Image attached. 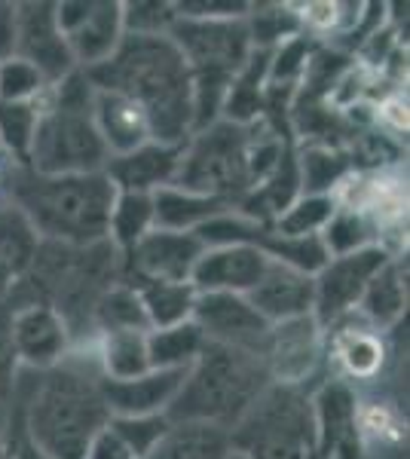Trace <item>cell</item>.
Listing matches in <instances>:
<instances>
[{
  "mask_svg": "<svg viewBox=\"0 0 410 459\" xmlns=\"http://www.w3.org/2000/svg\"><path fill=\"white\" fill-rule=\"evenodd\" d=\"M101 92L132 99L151 120L153 142L184 144L193 135V77L171 37H123L108 62L83 71Z\"/></svg>",
  "mask_w": 410,
  "mask_h": 459,
  "instance_id": "6da1fadb",
  "label": "cell"
},
{
  "mask_svg": "<svg viewBox=\"0 0 410 459\" xmlns=\"http://www.w3.org/2000/svg\"><path fill=\"white\" fill-rule=\"evenodd\" d=\"M6 199L28 214L43 242L89 248L108 239L117 187L104 172L37 175L25 166H13Z\"/></svg>",
  "mask_w": 410,
  "mask_h": 459,
  "instance_id": "7a4b0ae2",
  "label": "cell"
},
{
  "mask_svg": "<svg viewBox=\"0 0 410 459\" xmlns=\"http://www.w3.org/2000/svg\"><path fill=\"white\" fill-rule=\"evenodd\" d=\"M108 423L101 374L62 361L31 389L19 426L47 459H86L89 444Z\"/></svg>",
  "mask_w": 410,
  "mask_h": 459,
  "instance_id": "3957f363",
  "label": "cell"
},
{
  "mask_svg": "<svg viewBox=\"0 0 410 459\" xmlns=\"http://www.w3.org/2000/svg\"><path fill=\"white\" fill-rule=\"evenodd\" d=\"M95 86L83 71H71L37 99V117L28 166L37 175L104 172L110 153L92 123Z\"/></svg>",
  "mask_w": 410,
  "mask_h": 459,
  "instance_id": "277c9868",
  "label": "cell"
},
{
  "mask_svg": "<svg viewBox=\"0 0 410 459\" xmlns=\"http://www.w3.org/2000/svg\"><path fill=\"white\" fill-rule=\"evenodd\" d=\"M270 386L257 352L205 340L166 417L169 423H208L230 432Z\"/></svg>",
  "mask_w": 410,
  "mask_h": 459,
  "instance_id": "5b68a950",
  "label": "cell"
},
{
  "mask_svg": "<svg viewBox=\"0 0 410 459\" xmlns=\"http://www.w3.org/2000/svg\"><path fill=\"white\" fill-rule=\"evenodd\" d=\"M251 126L218 120L193 132L184 144L175 187L240 205L255 190L249 169Z\"/></svg>",
  "mask_w": 410,
  "mask_h": 459,
  "instance_id": "8992f818",
  "label": "cell"
},
{
  "mask_svg": "<svg viewBox=\"0 0 410 459\" xmlns=\"http://www.w3.org/2000/svg\"><path fill=\"white\" fill-rule=\"evenodd\" d=\"M230 447L249 459H312V407L301 386H273L230 429Z\"/></svg>",
  "mask_w": 410,
  "mask_h": 459,
  "instance_id": "52a82bcc",
  "label": "cell"
},
{
  "mask_svg": "<svg viewBox=\"0 0 410 459\" xmlns=\"http://www.w3.org/2000/svg\"><path fill=\"white\" fill-rule=\"evenodd\" d=\"M392 257L386 246H368L349 255L327 257V264L312 276L316 300H312V318L318 325H337L349 313L359 309V300L371 279L377 276Z\"/></svg>",
  "mask_w": 410,
  "mask_h": 459,
  "instance_id": "ba28073f",
  "label": "cell"
},
{
  "mask_svg": "<svg viewBox=\"0 0 410 459\" xmlns=\"http://www.w3.org/2000/svg\"><path fill=\"white\" fill-rule=\"evenodd\" d=\"M312 459H362V404L346 380H327L310 398Z\"/></svg>",
  "mask_w": 410,
  "mask_h": 459,
  "instance_id": "9c48e42d",
  "label": "cell"
},
{
  "mask_svg": "<svg viewBox=\"0 0 410 459\" xmlns=\"http://www.w3.org/2000/svg\"><path fill=\"white\" fill-rule=\"evenodd\" d=\"M322 325L312 316L270 325L260 346V361L275 386H301L322 359Z\"/></svg>",
  "mask_w": 410,
  "mask_h": 459,
  "instance_id": "30bf717a",
  "label": "cell"
},
{
  "mask_svg": "<svg viewBox=\"0 0 410 459\" xmlns=\"http://www.w3.org/2000/svg\"><path fill=\"white\" fill-rule=\"evenodd\" d=\"M13 343H16L19 365L47 374L68 361L71 328L52 303L28 300L13 307Z\"/></svg>",
  "mask_w": 410,
  "mask_h": 459,
  "instance_id": "8fae6325",
  "label": "cell"
},
{
  "mask_svg": "<svg viewBox=\"0 0 410 459\" xmlns=\"http://www.w3.org/2000/svg\"><path fill=\"white\" fill-rule=\"evenodd\" d=\"M43 74L49 86L77 71L62 28L56 22V4H16V53Z\"/></svg>",
  "mask_w": 410,
  "mask_h": 459,
  "instance_id": "7c38bea8",
  "label": "cell"
},
{
  "mask_svg": "<svg viewBox=\"0 0 410 459\" xmlns=\"http://www.w3.org/2000/svg\"><path fill=\"white\" fill-rule=\"evenodd\" d=\"M193 322L203 331L208 343L236 346L260 355L270 325L257 316L245 294H196Z\"/></svg>",
  "mask_w": 410,
  "mask_h": 459,
  "instance_id": "4fadbf2b",
  "label": "cell"
},
{
  "mask_svg": "<svg viewBox=\"0 0 410 459\" xmlns=\"http://www.w3.org/2000/svg\"><path fill=\"white\" fill-rule=\"evenodd\" d=\"M205 246L196 233L151 230L123 257V279H156V282H190V273Z\"/></svg>",
  "mask_w": 410,
  "mask_h": 459,
  "instance_id": "5bb4252c",
  "label": "cell"
},
{
  "mask_svg": "<svg viewBox=\"0 0 410 459\" xmlns=\"http://www.w3.org/2000/svg\"><path fill=\"white\" fill-rule=\"evenodd\" d=\"M270 264V257L255 246L205 248L190 273V285L196 294H249L257 288Z\"/></svg>",
  "mask_w": 410,
  "mask_h": 459,
  "instance_id": "9a60e30c",
  "label": "cell"
},
{
  "mask_svg": "<svg viewBox=\"0 0 410 459\" xmlns=\"http://www.w3.org/2000/svg\"><path fill=\"white\" fill-rule=\"evenodd\" d=\"M188 144V142H184ZM184 144H162L147 142L123 157H110L104 166V175L117 187V194H147L153 196L156 190L171 187L181 166Z\"/></svg>",
  "mask_w": 410,
  "mask_h": 459,
  "instance_id": "2e32d148",
  "label": "cell"
},
{
  "mask_svg": "<svg viewBox=\"0 0 410 459\" xmlns=\"http://www.w3.org/2000/svg\"><path fill=\"white\" fill-rule=\"evenodd\" d=\"M190 371V368H188ZM188 371H147L132 380H104L101 395L110 417H160L184 386Z\"/></svg>",
  "mask_w": 410,
  "mask_h": 459,
  "instance_id": "e0dca14e",
  "label": "cell"
},
{
  "mask_svg": "<svg viewBox=\"0 0 410 459\" xmlns=\"http://www.w3.org/2000/svg\"><path fill=\"white\" fill-rule=\"evenodd\" d=\"M245 298L266 325H279L301 316H312L316 285H312V276H307V273L273 261L255 291H249Z\"/></svg>",
  "mask_w": 410,
  "mask_h": 459,
  "instance_id": "ac0fdd59",
  "label": "cell"
},
{
  "mask_svg": "<svg viewBox=\"0 0 410 459\" xmlns=\"http://www.w3.org/2000/svg\"><path fill=\"white\" fill-rule=\"evenodd\" d=\"M123 4L120 0H92L89 13L80 19L77 28L65 34L74 65L80 71H89L95 65L108 62L123 43Z\"/></svg>",
  "mask_w": 410,
  "mask_h": 459,
  "instance_id": "d6986e66",
  "label": "cell"
},
{
  "mask_svg": "<svg viewBox=\"0 0 410 459\" xmlns=\"http://www.w3.org/2000/svg\"><path fill=\"white\" fill-rule=\"evenodd\" d=\"M92 123H95V129H99L110 157H123V153L153 142L147 114L135 101L126 99L120 92H101V89H95Z\"/></svg>",
  "mask_w": 410,
  "mask_h": 459,
  "instance_id": "ffe728a7",
  "label": "cell"
},
{
  "mask_svg": "<svg viewBox=\"0 0 410 459\" xmlns=\"http://www.w3.org/2000/svg\"><path fill=\"white\" fill-rule=\"evenodd\" d=\"M236 205L223 203V199L193 194L184 187H162L153 194V227L171 230V233H196L208 221L221 218V214L233 212Z\"/></svg>",
  "mask_w": 410,
  "mask_h": 459,
  "instance_id": "44dd1931",
  "label": "cell"
},
{
  "mask_svg": "<svg viewBox=\"0 0 410 459\" xmlns=\"http://www.w3.org/2000/svg\"><path fill=\"white\" fill-rule=\"evenodd\" d=\"M359 313L374 331H389L407 313V276L398 257H389L383 270L364 288Z\"/></svg>",
  "mask_w": 410,
  "mask_h": 459,
  "instance_id": "7402d4cb",
  "label": "cell"
},
{
  "mask_svg": "<svg viewBox=\"0 0 410 459\" xmlns=\"http://www.w3.org/2000/svg\"><path fill=\"white\" fill-rule=\"evenodd\" d=\"M126 282L138 291L151 331L190 322L196 303V288L190 282H156V279H126Z\"/></svg>",
  "mask_w": 410,
  "mask_h": 459,
  "instance_id": "603a6c76",
  "label": "cell"
},
{
  "mask_svg": "<svg viewBox=\"0 0 410 459\" xmlns=\"http://www.w3.org/2000/svg\"><path fill=\"white\" fill-rule=\"evenodd\" d=\"M227 454V429L208 423H171L147 459H223Z\"/></svg>",
  "mask_w": 410,
  "mask_h": 459,
  "instance_id": "cb8c5ba5",
  "label": "cell"
},
{
  "mask_svg": "<svg viewBox=\"0 0 410 459\" xmlns=\"http://www.w3.org/2000/svg\"><path fill=\"white\" fill-rule=\"evenodd\" d=\"M43 239L28 221V214L10 199H0V264L13 273L16 279L31 270L37 251H40ZM19 285V282H16Z\"/></svg>",
  "mask_w": 410,
  "mask_h": 459,
  "instance_id": "d4e9b609",
  "label": "cell"
},
{
  "mask_svg": "<svg viewBox=\"0 0 410 459\" xmlns=\"http://www.w3.org/2000/svg\"><path fill=\"white\" fill-rule=\"evenodd\" d=\"M99 374L104 380H132L151 371L147 331H108L99 334Z\"/></svg>",
  "mask_w": 410,
  "mask_h": 459,
  "instance_id": "484cf974",
  "label": "cell"
},
{
  "mask_svg": "<svg viewBox=\"0 0 410 459\" xmlns=\"http://www.w3.org/2000/svg\"><path fill=\"white\" fill-rule=\"evenodd\" d=\"M205 346V334L196 328V322H181L171 328L147 331V359L151 371H188L199 359Z\"/></svg>",
  "mask_w": 410,
  "mask_h": 459,
  "instance_id": "4316f807",
  "label": "cell"
},
{
  "mask_svg": "<svg viewBox=\"0 0 410 459\" xmlns=\"http://www.w3.org/2000/svg\"><path fill=\"white\" fill-rule=\"evenodd\" d=\"M153 230V196L117 194L108 221V242L126 257Z\"/></svg>",
  "mask_w": 410,
  "mask_h": 459,
  "instance_id": "83f0119b",
  "label": "cell"
},
{
  "mask_svg": "<svg viewBox=\"0 0 410 459\" xmlns=\"http://www.w3.org/2000/svg\"><path fill=\"white\" fill-rule=\"evenodd\" d=\"M334 355L353 380H374L383 368L386 350L374 328H343L334 334Z\"/></svg>",
  "mask_w": 410,
  "mask_h": 459,
  "instance_id": "f1b7e54d",
  "label": "cell"
},
{
  "mask_svg": "<svg viewBox=\"0 0 410 459\" xmlns=\"http://www.w3.org/2000/svg\"><path fill=\"white\" fill-rule=\"evenodd\" d=\"M92 328L99 334H108V331H151L138 291L126 279L110 285L99 298L92 309Z\"/></svg>",
  "mask_w": 410,
  "mask_h": 459,
  "instance_id": "f546056e",
  "label": "cell"
},
{
  "mask_svg": "<svg viewBox=\"0 0 410 459\" xmlns=\"http://www.w3.org/2000/svg\"><path fill=\"white\" fill-rule=\"evenodd\" d=\"M337 212V196H310L301 194L288 205L279 218L273 221L270 230L275 236L301 239V236H322L331 214Z\"/></svg>",
  "mask_w": 410,
  "mask_h": 459,
  "instance_id": "4dcf8cb0",
  "label": "cell"
},
{
  "mask_svg": "<svg viewBox=\"0 0 410 459\" xmlns=\"http://www.w3.org/2000/svg\"><path fill=\"white\" fill-rule=\"evenodd\" d=\"M374 233H377L374 221L364 218L362 212L346 209V205L337 203V212L331 214L327 227L322 230V246L327 251V257L349 255V251H359L368 246H383Z\"/></svg>",
  "mask_w": 410,
  "mask_h": 459,
  "instance_id": "1f68e13d",
  "label": "cell"
},
{
  "mask_svg": "<svg viewBox=\"0 0 410 459\" xmlns=\"http://www.w3.org/2000/svg\"><path fill=\"white\" fill-rule=\"evenodd\" d=\"M297 166H301V194L310 196H334V187L349 172V160L331 147H310L297 160Z\"/></svg>",
  "mask_w": 410,
  "mask_h": 459,
  "instance_id": "d6a6232c",
  "label": "cell"
},
{
  "mask_svg": "<svg viewBox=\"0 0 410 459\" xmlns=\"http://www.w3.org/2000/svg\"><path fill=\"white\" fill-rule=\"evenodd\" d=\"M40 105H0V151L13 160V166H28Z\"/></svg>",
  "mask_w": 410,
  "mask_h": 459,
  "instance_id": "836d02e7",
  "label": "cell"
},
{
  "mask_svg": "<svg viewBox=\"0 0 410 459\" xmlns=\"http://www.w3.org/2000/svg\"><path fill=\"white\" fill-rule=\"evenodd\" d=\"M49 89L31 62L10 56L0 62V105H31Z\"/></svg>",
  "mask_w": 410,
  "mask_h": 459,
  "instance_id": "e575fe53",
  "label": "cell"
},
{
  "mask_svg": "<svg viewBox=\"0 0 410 459\" xmlns=\"http://www.w3.org/2000/svg\"><path fill=\"white\" fill-rule=\"evenodd\" d=\"M175 19V6L160 0L123 4V31L129 37H169Z\"/></svg>",
  "mask_w": 410,
  "mask_h": 459,
  "instance_id": "d590c367",
  "label": "cell"
},
{
  "mask_svg": "<svg viewBox=\"0 0 410 459\" xmlns=\"http://www.w3.org/2000/svg\"><path fill=\"white\" fill-rule=\"evenodd\" d=\"M110 426L117 429V435L129 444V450L138 459H147L151 450L160 444L162 435L169 432V417L160 413V417H110Z\"/></svg>",
  "mask_w": 410,
  "mask_h": 459,
  "instance_id": "8d00e7d4",
  "label": "cell"
},
{
  "mask_svg": "<svg viewBox=\"0 0 410 459\" xmlns=\"http://www.w3.org/2000/svg\"><path fill=\"white\" fill-rule=\"evenodd\" d=\"M19 355L13 343V307L0 303V407L10 404L16 395V377H19Z\"/></svg>",
  "mask_w": 410,
  "mask_h": 459,
  "instance_id": "74e56055",
  "label": "cell"
},
{
  "mask_svg": "<svg viewBox=\"0 0 410 459\" xmlns=\"http://www.w3.org/2000/svg\"><path fill=\"white\" fill-rule=\"evenodd\" d=\"M171 6H175L178 19L214 22V19H249L255 4H240V0H181V4H171Z\"/></svg>",
  "mask_w": 410,
  "mask_h": 459,
  "instance_id": "f35d334b",
  "label": "cell"
},
{
  "mask_svg": "<svg viewBox=\"0 0 410 459\" xmlns=\"http://www.w3.org/2000/svg\"><path fill=\"white\" fill-rule=\"evenodd\" d=\"M86 459H138V456L132 454L129 444H126L120 435H117V429L108 423L92 438V444H89Z\"/></svg>",
  "mask_w": 410,
  "mask_h": 459,
  "instance_id": "ab89813d",
  "label": "cell"
},
{
  "mask_svg": "<svg viewBox=\"0 0 410 459\" xmlns=\"http://www.w3.org/2000/svg\"><path fill=\"white\" fill-rule=\"evenodd\" d=\"M343 4H307L303 6V22L316 31H337L343 28L346 13H340Z\"/></svg>",
  "mask_w": 410,
  "mask_h": 459,
  "instance_id": "60d3db41",
  "label": "cell"
},
{
  "mask_svg": "<svg viewBox=\"0 0 410 459\" xmlns=\"http://www.w3.org/2000/svg\"><path fill=\"white\" fill-rule=\"evenodd\" d=\"M16 53V4H0V62Z\"/></svg>",
  "mask_w": 410,
  "mask_h": 459,
  "instance_id": "b9f144b4",
  "label": "cell"
},
{
  "mask_svg": "<svg viewBox=\"0 0 410 459\" xmlns=\"http://www.w3.org/2000/svg\"><path fill=\"white\" fill-rule=\"evenodd\" d=\"M377 117L383 120L386 126H392L395 132H407V101L398 99V95H392V99H386L383 105H379Z\"/></svg>",
  "mask_w": 410,
  "mask_h": 459,
  "instance_id": "7bdbcfd3",
  "label": "cell"
},
{
  "mask_svg": "<svg viewBox=\"0 0 410 459\" xmlns=\"http://www.w3.org/2000/svg\"><path fill=\"white\" fill-rule=\"evenodd\" d=\"M13 450H16V459H47L40 454V450L34 447L31 441L25 438V432H22V426H19V435H13Z\"/></svg>",
  "mask_w": 410,
  "mask_h": 459,
  "instance_id": "ee69618b",
  "label": "cell"
},
{
  "mask_svg": "<svg viewBox=\"0 0 410 459\" xmlns=\"http://www.w3.org/2000/svg\"><path fill=\"white\" fill-rule=\"evenodd\" d=\"M16 282H19V279L13 276V273L6 270L4 264H0V303L10 300V294H13V288H16Z\"/></svg>",
  "mask_w": 410,
  "mask_h": 459,
  "instance_id": "f6af8a7d",
  "label": "cell"
},
{
  "mask_svg": "<svg viewBox=\"0 0 410 459\" xmlns=\"http://www.w3.org/2000/svg\"><path fill=\"white\" fill-rule=\"evenodd\" d=\"M0 459H16V450H13L10 435L4 432V423H0Z\"/></svg>",
  "mask_w": 410,
  "mask_h": 459,
  "instance_id": "bcb514c9",
  "label": "cell"
},
{
  "mask_svg": "<svg viewBox=\"0 0 410 459\" xmlns=\"http://www.w3.org/2000/svg\"><path fill=\"white\" fill-rule=\"evenodd\" d=\"M223 459H249V456H245V454H242V450H233V447H230V454H227V456H223Z\"/></svg>",
  "mask_w": 410,
  "mask_h": 459,
  "instance_id": "7dc6e473",
  "label": "cell"
}]
</instances>
